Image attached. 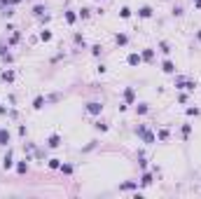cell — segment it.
I'll use <instances>...</instances> for the list:
<instances>
[{
  "label": "cell",
  "mask_w": 201,
  "mask_h": 199,
  "mask_svg": "<svg viewBox=\"0 0 201 199\" xmlns=\"http://www.w3.org/2000/svg\"><path fill=\"white\" fill-rule=\"evenodd\" d=\"M61 171H63V173H73V166L70 164H61Z\"/></svg>",
  "instance_id": "obj_22"
},
{
  "label": "cell",
  "mask_w": 201,
  "mask_h": 199,
  "mask_svg": "<svg viewBox=\"0 0 201 199\" xmlns=\"http://www.w3.org/2000/svg\"><path fill=\"white\" fill-rule=\"evenodd\" d=\"M100 110H103V105H100L98 101H91V103H87V112H91V115H100Z\"/></svg>",
  "instance_id": "obj_1"
},
{
  "label": "cell",
  "mask_w": 201,
  "mask_h": 199,
  "mask_svg": "<svg viewBox=\"0 0 201 199\" xmlns=\"http://www.w3.org/2000/svg\"><path fill=\"white\" fill-rule=\"evenodd\" d=\"M75 19H77L75 12H66V21H68V24H75Z\"/></svg>",
  "instance_id": "obj_16"
},
{
  "label": "cell",
  "mask_w": 201,
  "mask_h": 199,
  "mask_svg": "<svg viewBox=\"0 0 201 199\" xmlns=\"http://www.w3.org/2000/svg\"><path fill=\"white\" fill-rule=\"evenodd\" d=\"M162 68H164V73H173V70H175V66H173L171 61H164V63H162Z\"/></svg>",
  "instance_id": "obj_8"
},
{
  "label": "cell",
  "mask_w": 201,
  "mask_h": 199,
  "mask_svg": "<svg viewBox=\"0 0 201 199\" xmlns=\"http://www.w3.org/2000/svg\"><path fill=\"white\" fill-rule=\"evenodd\" d=\"M126 42H129V35H124V33L117 35V45H126Z\"/></svg>",
  "instance_id": "obj_12"
},
{
  "label": "cell",
  "mask_w": 201,
  "mask_h": 199,
  "mask_svg": "<svg viewBox=\"0 0 201 199\" xmlns=\"http://www.w3.org/2000/svg\"><path fill=\"white\" fill-rule=\"evenodd\" d=\"M17 42H19V33H14L12 37H9V45H17Z\"/></svg>",
  "instance_id": "obj_26"
},
{
  "label": "cell",
  "mask_w": 201,
  "mask_h": 199,
  "mask_svg": "<svg viewBox=\"0 0 201 199\" xmlns=\"http://www.w3.org/2000/svg\"><path fill=\"white\" fill-rule=\"evenodd\" d=\"M143 141H145V143H154V133L145 131V133H143Z\"/></svg>",
  "instance_id": "obj_13"
},
{
  "label": "cell",
  "mask_w": 201,
  "mask_h": 199,
  "mask_svg": "<svg viewBox=\"0 0 201 199\" xmlns=\"http://www.w3.org/2000/svg\"><path fill=\"white\" fill-rule=\"evenodd\" d=\"M7 143H9V131L0 129V145H7Z\"/></svg>",
  "instance_id": "obj_4"
},
{
  "label": "cell",
  "mask_w": 201,
  "mask_h": 199,
  "mask_svg": "<svg viewBox=\"0 0 201 199\" xmlns=\"http://www.w3.org/2000/svg\"><path fill=\"white\" fill-rule=\"evenodd\" d=\"M159 47H162V52H164V54H168V52H171V49H168V45H166V42H162Z\"/></svg>",
  "instance_id": "obj_27"
},
{
  "label": "cell",
  "mask_w": 201,
  "mask_h": 199,
  "mask_svg": "<svg viewBox=\"0 0 201 199\" xmlns=\"http://www.w3.org/2000/svg\"><path fill=\"white\" fill-rule=\"evenodd\" d=\"M136 110H138V112H140V115H145V112H147V105H145V103H140V105H138V108H136Z\"/></svg>",
  "instance_id": "obj_23"
},
{
  "label": "cell",
  "mask_w": 201,
  "mask_h": 199,
  "mask_svg": "<svg viewBox=\"0 0 201 199\" xmlns=\"http://www.w3.org/2000/svg\"><path fill=\"white\" fill-rule=\"evenodd\" d=\"M138 14H140L143 19H150V17H152V9H150V7H140V9H138Z\"/></svg>",
  "instance_id": "obj_6"
},
{
  "label": "cell",
  "mask_w": 201,
  "mask_h": 199,
  "mask_svg": "<svg viewBox=\"0 0 201 199\" xmlns=\"http://www.w3.org/2000/svg\"><path fill=\"white\" fill-rule=\"evenodd\" d=\"M197 7H201V0H197Z\"/></svg>",
  "instance_id": "obj_28"
},
{
  "label": "cell",
  "mask_w": 201,
  "mask_h": 199,
  "mask_svg": "<svg viewBox=\"0 0 201 199\" xmlns=\"http://www.w3.org/2000/svg\"><path fill=\"white\" fill-rule=\"evenodd\" d=\"M140 185H145V187H147V185H152V173H145V176L140 178Z\"/></svg>",
  "instance_id": "obj_7"
},
{
  "label": "cell",
  "mask_w": 201,
  "mask_h": 199,
  "mask_svg": "<svg viewBox=\"0 0 201 199\" xmlns=\"http://www.w3.org/2000/svg\"><path fill=\"white\" fill-rule=\"evenodd\" d=\"M47 145H49V148H59V145H61V136H59V133H54V136H49V141H47Z\"/></svg>",
  "instance_id": "obj_2"
},
{
  "label": "cell",
  "mask_w": 201,
  "mask_h": 199,
  "mask_svg": "<svg viewBox=\"0 0 201 199\" xmlns=\"http://www.w3.org/2000/svg\"><path fill=\"white\" fill-rule=\"evenodd\" d=\"M134 187H136L134 180H129V183H122V185H119V190H134Z\"/></svg>",
  "instance_id": "obj_14"
},
{
  "label": "cell",
  "mask_w": 201,
  "mask_h": 199,
  "mask_svg": "<svg viewBox=\"0 0 201 199\" xmlns=\"http://www.w3.org/2000/svg\"><path fill=\"white\" fill-rule=\"evenodd\" d=\"M26 162H28V159H24V162H19V164H17V171H19V173H26V169H28Z\"/></svg>",
  "instance_id": "obj_9"
},
{
  "label": "cell",
  "mask_w": 201,
  "mask_h": 199,
  "mask_svg": "<svg viewBox=\"0 0 201 199\" xmlns=\"http://www.w3.org/2000/svg\"><path fill=\"white\" fill-rule=\"evenodd\" d=\"M190 131H192V127H190V124H185V127H182V136L187 138V136H190Z\"/></svg>",
  "instance_id": "obj_25"
},
{
  "label": "cell",
  "mask_w": 201,
  "mask_h": 199,
  "mask_svg": "<svg viewBox=\"0 0 201 199\" xmlns=\"http://www.w3.org/2000/svg\"><path fill=\"white\" fill-rule=\"evenodd\" d=\"M126 61H129V66H138V63L143 61V56H140V54H129Z\"/></svg>",
  "instance_id": "obj_3"
},
{
  "label": "cell",
  "mask_w": 201,
  "mask_h": 199,
  "mask_svg": "<svg viewBox=\"0 0 201 199\" xmlns=\"http://www.w3.org/2000/svg\"><path fill=\"white\" fill-rule=\"evenodd\" d=\"M33 14H35V17H42V14H45V7H42V5H35V7H33Z\"/></svg>",
  "instance_id": "obj_15"
},
{
  "label": "cell",
  "mask_w": 201,
  "mask_h": 199,
  "mask_svg": "<svg viewBox=\"0 0 201 199\" xmlns=\"http://www.w3.org/2000/svg\"><path fill=\"white\" fill-rule=\"evenodd\" d=\"M49 169H61V159H49Z\"/></svg>",
  "instance_id": "obj_20"
},
{
  "label": "cell",
  "mask_w": 201,
  "mask_h": 199,
  "mask_svg": "<svg viewBox=\"0 0 201 199\" xmlns=\"http://www.w3.org/2000/svg\"><path fill=\"white\" fill-rule=\"evenodd\" d=\"M152 56H154L152 49H145V52H143V59H145V61H152Z\"/></svg>",
  "instance_id": "obj_17"
},
{
  "label": "cell",
  "mask_w": 201,
  "mask_h": 199,
  "mask_svg": "<svg viewBox=\"0 0 201 199\" xmlns=\"http://www.w3.org/2000/svg\"><path fill=\"white\" fill-rule=\"evenodd\" d=\"M124 99L129 101V103H131V101H134V89H131V87H129V89H126V92H124Z\"/></svg>",
  "instance_id": "obj_18"
},
{
  "label": "cell",
  "mask_w": 201,
  "mask_h": 199,
  "mask_svg": "<svg viewBox=\"0 0 201 199\" xmlns=\"http://www.w3.org/2000/svg\"><path fill=\"white\" fill-rule=\"evenodd\" d=\"M197 37H199V40H201V31H199V33H197Z\"/></svg>",
  "instance_id": "obj_29"
},
{
  "label": "cell",
  "mask_w": 201,
  "mask_h": 199,
  "mask_svg": "<svg viewBox=\"0 0 201 199\" xmlns=\"http://www.w3.org/2000/svg\"><path fill=\"white\" fill-rule=\"evenodd\" d=\"M12 164H14V162H12V152L7 150V155H5V159H2V166H5V169H12Z\"/></svg>",
  "instance_id": "obj_5"
},
{
  "label": "cell",
  "mask_w": 201,
  "mask_h": 199,
  "mask_svg": "<svg viewBox=\"0 0 201 199\" xmlns=\"http://www.w3.org/2000/svg\"><path fill=\"white\" fill-rule=\"evenodd\" d=\"M40 40H45V42H49V40H52V33H49V31H42V33H40Z\"/></svg>",
  "instance_id": "obj_19"
},
{
  "label": "cell",
  "mask_w": 201,
  "mask_h": 199,
  "mask_svg": "<svg viewBox=\"0 0 201 199\" xmlns=\"http://www.w3.org/2000/svg\"><path fill=\"white\" fill-rule=\"evenodd\" d=\"M119 17H122V19H129V17H131V9H129V7H122V9H119Z\"/></svg>",
  "instance_id": "obj_10"
},
{
  "label": "cell",
  "mask_w": 201,
  "mask_h": 199,
  "mask_svg": "<svg viewBox=\"0 0 201 199\" xmlns=\"http://www.w3.org/2000/svg\"><path fill=\"white\" fill-rule=\"evenodd\" d=\"M2 80H5V82H12V80H14V73H12V70H5V73H2Z\"/></svg>",
  "instance_id": "obj_11"
},
{
  "label": "cell",
  "mask_w": 201,
  "mask_h": 199,
  "mask_svg": "<svg viewBox=\"0 0 201 199\" xmlns=\"http://www.w3.org/2000/svg\"><path fill=\"white\" fill-rule=\"evenodd\" d=\"M94 127H96V129H100V131H108V124H103V122H96Z\"/></svg>",
  "instance_id": "obj_24"
},
{
  "label": "cell",
  "mask_w": 201,
  "mask_h": 199,
  "mask_svg": "<svg viewBox=\"0 0 201 199\" xmlns=\"http://www.w3.org/2000/svg\"><path fill=\"white\" fill-rule=\"evenodd\" d=\"M42 103H45V99H42V96H37V99L33 101V108H37V110H40V108H42Z\"/></svg>",
  "instance_id": "obj_21"
}]
</instances>
